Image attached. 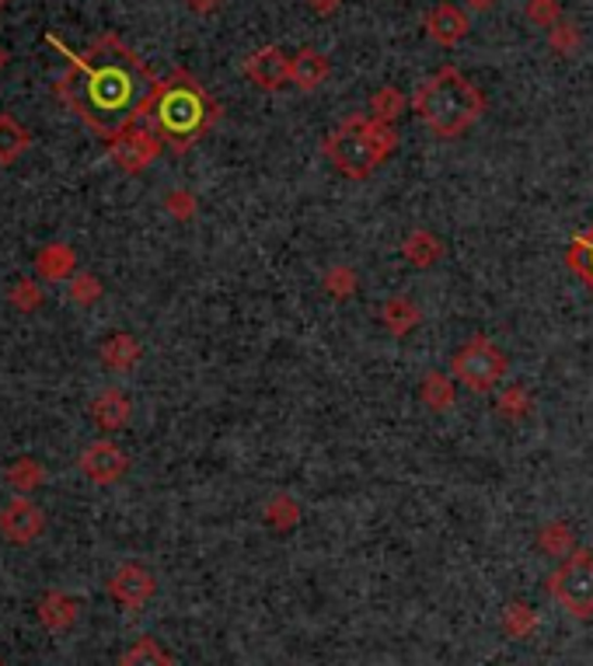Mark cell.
<instances>
[{"mask_svg":"<svg viewBox=\"0 0 593 666\" xmlns=\"http://www.w3.org/2000/svg\"><path fill=\"white\" fill-rule=\"evenodd\" d=\"M566 265L593 290V224L583 235H576L572 244L566 248Z\"/></svg>","mask_w":593,"mask_h":666,"instance_id":"cell-22","label":"cell"},{"mask_svg":"<svg viewBox=\"0 0 593 666\" xmlns=\"http://www.w3.org/2000/svg\"><path fill=\"white\" fill-rule=\"evenodd\" d=\"M46 42L67 56V74L56 80L60 102L98 137L112 140L147 120L161 80L119 36L94 39L88 53H74L56 36Z\"/></svg>","mask_w":593,"mask_h":666,"instance_id":"cell-1","label":"cell"},{"mask_svg":"<svg viewBox=\"0 0 593 666\" xmlns=\"http://www.w3.org/2000/svg\"><path fill=\"white\" fill-rule=\"evenodd\" d=\"M164 210H168L175 221H192L195 213H200V203H195V196L189 189H172L168 196H164Z\"/></svg>","mask_w":593,"mask_h":666,"instance_id":"cell-35","label":"cell"},{"mask_svg":"<svg viewBox=\"0 0 593 666\" xmlns=\"http://www.w3.org/2000/svg\"><path fill=\"white\" fill-rule=\"evenodd\" d=\"M538 614L531 604H523V601H514V604H506L503 607V631L509 639H527V636H534L538 631Z\"/></svg>","mask_w":593,"mask_h":666,"instance_id":"cell-25","label":"cell"},{"mask_svg":"<svg viewBox=\"0 0 593 666\" xmlns=\"http://www.w3.org/2000/svg\"><path fill=\"white\" fill-rule=\"evenodd\" d=\"M405 112V95L399 88H381L374 98H370V115L374 120H381V123H391Z\"/></svg>","mask_w":593,"mask_h":666,"instance_id":"cell-29","label":"cell"},{"mask_svg":"<svg viewBox=\"0 0 593 666\" xmlns=\"http://www.w3.org/2000/svg\"><path fill=\"white\" fill-rule=\"evenodd\" d=\"M143 123L157 133L172 154H189L220 123V105L189 71H172L161 80Z\"/></svg>","mask_w":593,"mask_h":666,"instance_id":"cell-2","label":"cell"},{"mask_svg":"<svg viewBox=\"0 0 593 666\" xmlns=\"http://www.w3.org/2000/svg\"><path fill=\"white\" fill-rule=\"evenodd\" d=\"M412 112L419 123L440 140H457L471 123H479L485 112V95L457 71V66H440L433 77H426L412 95Z\"/></svg>","mask_w":593,"mask_h":666,"instance_id":"cell-3","label":"cell"},{"mask_svg":"<svg viewBox=\"0 0 593 666\" xmlns=\"http://www.w3.org/2000/svg\"><path fill=\"white\" fill-rule=\"evenodd\" d=\"M67 297L80 307H91L94 301H102V279L91 273H74V279H67Z\"/></svg>","mask_w":593,"mask_h":666,"instance_id":"cell-30","label":"cell"},{"mask_svg":"<svg viewBox=\"0 0 593 666\" xmlns=\"http://www.w3.org/2000/svg\"><path fill=\"white\" fill-rule=\"evenodd\" d=\"M129 415H134V405H129V398L119 388H105L91 402V423L105 432L123 429L129 423Z\"/></svg>","mask_w":593,"mask_h":666,"instance_id":"cell-13","label":"cell"},{"mask_svg":"<svg viewBox=\"0 0 593 666\" xmlns=\"http://www.w3.org/2000/svg\"><path fill=\"white\" fill-rule=\"evenodd\" d=\"M548 593L572 618H593V555L586 548H576L569 558L558 562V569L548 576Z\"/></svg>","mask_w":593,"mask_h":666,"instance_id":"cell-5","label":"cell"},{"mask_svg":"<svg viewBox=\"0 0 593 666\" xmlns=\"http://www.w3.org/2000/svg\"><path fill=\"white\" fill-rule=\"evenodd\" d=\"M31 133L14 115H0V164H14L22 154H28Z\"/></svg>","mask_w":593,"mask_h":666,"instance_id":"cell-20","label":"cell"},{"mask_svg":"<svg viewBox=\"0 0 593 666\" xmlns=\"http://www.w3.org/2000/svg\"><path fill=\"white\" fill-rule=\"evenodd\" d=\"M244 77L262 91H279L290 80V56L279 46H262L244 60Z\"/></svg>","mask_w":593,"mask_h":666,"instance_id":"cell-10","label":"cell"},{"mask_svg":"<svg viewBox=\"0 0 593 666\" xmlns=\"http://www.w3.org/2000/svg\"><path fill=\"white\" fill-rule=\"evenodd\" d=\"M0 666H4V663H0Z\"/></svg>","mask_w":593,"mask_h":666,"instance_id":"cell-41","label":"cell"},{"mask_svg":"<svg viewBox=\"0 0 593 666\" xmlns=\"http://www.w3.org/2000/svg\"><path fill=\"white\" fill-rule=\"evenodd\" d=\"M189 4V11H195V14H213L220 8V0H186Z\"/></svg>","mask_w":593,"mask_h":666,"instance_id":"cell-36","label":"cell"},{"mask_svg":"<svg viewBox=\"0 0 593 666\" xmlns=\"http://www.w3.org/2000/svg\"><path fill=\"white\" fill-rule=\"evenodd\" d=\"M129 472V457L112 440H94L80 454V475L94 486H115Z\"/></svg>","mask_w":593,"mask_h":666,"instance_id":"cell-8","label":"cell"},{"mask_svg":"<svg viewBox=\"0 0 593 666\" xmlns=\"http://www.w3.org/2000/svg\"><path fill=\"white\" fill-rule=\"evenodd\" d=\"M80 614V601L77 596H67V593H46L39 601V621L49 628V631H67Z\"/></svg>","mask_w":593,"mask_h":666,"instance_id":"cell-15","label":"cell"},{"mask_svg":"<svg viewBox=\"0 0 593 666\" xmlns=\"http://www.w3.org/2000/svg\"><path fill=\"white\" fill-rule=\"evenodd\" d=\"M468 8H475V11H489V8H496V0H468Z\"/></svg>","mask_w":593,"mask_h":666,"instance_id":"cell-38","label":"cell"},{"mask_svg":"<svg viewBox=\"0 0 593 666\" xmlns=\"http://www.w3.org/2000/svg\"><path fill=\"white\" fill-rule=\"evenodd\" d=\"M311 8H315L318 14H332L339 8V0H311Z\"/></svg>","mask_w":593,"mask_h":666,"instance_id":"cell-37","label":"cell"},{"mask_svg":"<svg viewBox=\"0 0 593 666\" xmlns=\"http://www.w3.org/2000/svg\"><path fill=\"white\" fill-rule=\"evenodd\" d=\"M154 590H157L154 576L147 573L143 565H134V562L123 565V569L109 579L112 601H115V604H123L126 611H140V607L154 596Z\"/></svg>","mask_w":593,"mask_h":666,"instance_id":"cell-11","label":"cell"},{"mask_svg":"<svg viewBox=\"0 0 593 666\" xmlns=\"http://www.w3.org/2000/svg\"><path fill=\"white\" fill-rule=\"evenodd\" d=\"M531 409H534V402H531V394H527L523 385L506 388V391H500V398H496V412L503 415V419H509V423L527 419V415H531Z\"/></svg>","mask_w":593,"mask_h":666,"instance_id":"cell-28","label":"cell"},{"mask_svg":"<svg viewBox=\"0 0 593 666\" xmlns=\"http://www.w3.org/2000/svg\"><path fill=\"white\" fill-rule=\"evenodd\" d=\"M359 279L356 273L350 269V265H332V269L325 273V290L336 297V301H350V297L356 293Z\"/></svg>","mask_w":593,"mask_h":666,"instance_id":"cell-31","label":"cell"},{"mask_svg":"<svg viewBox=\"0 0 593 666\" xmlns=\"http://www.w3.org/2000/svg\"><path fill=\"white\" fill-rule=\"evenodd\" d=\"M105 143H109L112 164H115L119 172H126V175L147 172V168H151V164L161 158V151H164V140H161L147 123L129 126V129L119 133V137H112V140H105Z\"/></svg>","mask_w":593,"mask_h":666,"instance_id":"cell-7","label":"cell"},{"mask_svg":"<svg viewBox=\"0 0 593 666\" xmlns=\"http://www.w3.org/2000/svg\"><path fill=\"white\" fill-rule=\"evenodd\" d=\"M402 255H405L408 265H416V269H433V265L443 259V244H440V238L433 235V230L419 227L402 241Z\"/></svg>","mask_w":593,"mask_h":666,"instance_id":"cell-17","label":"cell"},{"mask_svg":"<svg viewBox=\"0 0 593 666\" xmlns=\"http://www.w3.org/2000/svg\"><path fill=\"white\" fill-rule=\"evenodd\" d=\"M538 548L541 552H548L552 558H569L576 552V538H572V530L569 524L563 520H552L538 530Z\"/></svg>","mask_w":593,"mask_h":666,"instance_id":"cell-24","label":"cell"},{"mask_svg":"<svg viewBox=\"0 0 593 666\" xmlns=\"http://www.w3.org/2000/svg\"><path fill=\"white\" fill-rule=\"evenodd\" d=\"M506 356L503 349L492 342L489 336H471L465 345L457 349V356L451 360L454 377L465 385L468 391H492L500 385V377L506 374Z\"/></svg>","mask_w":593,"mask_h":666,"instance_id":"cell-6","label":"cell"},{"mask_svg":"<svg viewBox=\"0 0 593 666\" xmlns=\"http://www.w3.org/2000/svg\"><path fill=\"white\" fill-rule=\"evenodd\" d=\"M119 666H175V659L154 639H137V645H129L123 653Z\"/></svg>","mask_w":593,"mask_h":666,"instance_id":"cell-27","label":"cell"},{"mask_svg":"<svg viewBox=\"0 0 593 666\" xmlns=\"http://www.w3.org/2000/svg\"><path fill=\"white\" fill-rule=\"evenodd\" d=\"M8 486L25 495V492H36L42 481H46V472H42V464L39 461H31V457H22V461H14L11 468H8Z\"/></svg>","mask_w":593,"mask_h":666,"instance_id":"cell-26","label":"cell"},{"mask_svg":"<svg viewBox=\"0 0 593 666\" xmlns=\"http://www.w3.org/2000/svg\"><path fill=\"white\" fill-rule=\"evenodd\" d=\"M523 14L541 28H555L558 22H563V8H558V0H527Z\"/></svg>","mask_w":593,"mask_h":666,"instance_id":"cell-34","label":"cell"},{"mask_svg":"<svg viewBox=\"0 0 593 666\" xmlns=\"http://www.w3.org/2000/svg\"><path fill=\"white\" fill-rule=\"evenodd\" d=\"M8 301H11V307H18L22 314H31V311L42 307V287H39L36 279H18L11 287Z\"/></svg>","mask_w":593,"mask_h":666,"instance_id":"cell-32","label":"cell"},{"mask_svg":"<svg viewBox=\"0 0 593 666\" xmlns=\"http://www.w3.org/2000/svg\"><path fill=\"white\" fill-rule=\"evenodd\" d=\"M548 46L558 56H572L576 49H580V28L572 22H558L555 28H548Z\"/></svg>","mask_w":593,"mask_h":666,"instance_id":"cell-33","label":"cell"},{"mask_svg":"<svg viewBox=\"0 0 593 666\" xmlns=\"http://www.w3.org/2000/svg\"><path fill=\"white\" fill-rule=\"evenodd\" d=\"M4 66H8V53H4V49H0V71H4Z\"/></svg>","mask_w":593,"mask_h":666,"instance_id":"cell-39","label":"cell"},{"mask_svg":"<svg viewBox=\"0 0 593 666\" xmlns=\"http://www.w3.org/2000/svg\"><path fill=\"white\" fill-rule=\"evenodd\" d=\"M325 77H328V60L318 49H301L296 56H290V85H296L301 91H315Z\"/></svg>","mask_w":593,"mask_h":666,"instance_id":"cell-16","label":"cell"},{"mask_svg":"<svg viewBox=\"0 0 593 666\" xmlns=\"http://www.w3.org/2000/svg\"><path fill=\"white\" fill-rule=\"evenodd\" d=\"M140 356H143L140 342L134 336H126V331H115V336L102 345V363L112 374H129L140 363Z\"/></svg>","mask_w":593,"mask_h":666,"instance_id":"cell-18","label":"cell"},{"mask_svg":"<svg viewBox=\"0 0 593 666\" xmlns=\"http://www.w3.org/2000/svg\"><path fill=\"white\" fill-rule=\"evenodd\" d=\"M8 8V0H0V11H4Z\"/></svg>","mask_w":593,"mask_h":666,"instance_id":"cell-40","label":"cell"},{"mask_svg":"<svg viewBox=\"0 0 593 666\" xmlns=\"http://www.w3.org/2000/svg\"><path fill=\"white\" fill-rule=\"evenodd\" d=\"M394 147H399V133L391 123L374 120V115H350L339 129L328 133L321 151L339 175L364 181L374 175L377 164L394 154Z\"/></svg>","mask_w":593,"mask_h":666,"instance_id":"cell-4","label":"cell"},{"mask_svg":"<svg viewBox=\"0 0 593 666\" xmlns=\"http://www.w3.org/2000/svg\"><path fill=\"white\" fill-rule=\"evenodd\" d=\"M266 524L273 527V530H279V535H287V530H293L296 524H301V503H296L293 495H287V492H279V495H273L269 503H266Z\"/></svg>","mask_w":593,"mask_h":666,"instance_id":"cell-23","label":"cell"},{"mask_svg":"<svg viewBox=\"0 0 593 666\" xmlns=\"http://www.w3.org/2000/svg\"><path fill=\"white\" fill-rule=\"evenodd\" d=\"M42 527H46L42 510L25 495H14L11 503L0 510V535L11 544H31L42 535Z\"/></svg>","mask_w":593,"mask_h":666,"instance_id":"cell-9","label":"cell"},{"mask_svg":"<svg viewBox=\"0 0 593 666\" xmlns=\"http://www.w3.org/2000/svg\"><path fill=\"white\" fill-rule=\"evenodd\" d=\"M419 398H422V405H426V409L447 412V409H454V402H457L454 380H451L447 374H440V370L426 374V377H422V385H419Z\"/></svg>","mask_w":593,"mask_h":666,"instance_id":"cell-21","label":"cell"},{"mask_svg":"<svg viewBox=\"0 0 593 666\" xmlns=\"http://www.w3.org/2000/svg\"><path fill=\"white\" fill-rule=\"evenodd\" d=\"M468 14L460 11L457 4H437L430 14H426V32L437 46H457L460 39L468 36Z\"/></svg>","mask_w":593,"mask_h":666,"instance_id":"cell-12","label":"cell"},{"mask_svg":"<svg viewBox=\"0 0 593 666\" xmlns=\"http://www.w3.org/2000/svg\"><path fill=\"white\" fill-rule=\"evenodd\" d=\"M77 273V252L71 244L63 241H53L39 248L36 255V276L46 279V282H60V279H71Z\"/></svg>","mask_w":593,"mask_h":666,"instance_id":"cell-14","label":"cell"},{"mask_svg":"<svg viewBox=\"0 0 593 666\" xmlns=\"http://www.w3.org/2000/svg\"><path fill=\"white\" fill-rule=\"evenodd\" d=\"M381 322L394 339H405L408 331L422 322V311L416 307V301H408V297H391L381 307Z\"/></svg>","mask_w":593,"mask_h":666,"instance_id":"cell-19","label":"cell"}]
</instances>
